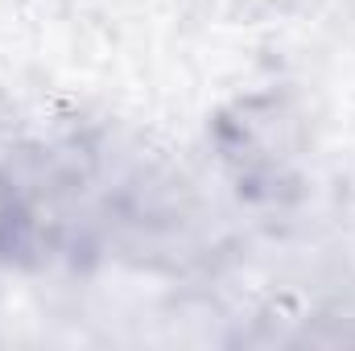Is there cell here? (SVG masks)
I'll use <instances>...</instances> for the list:
<instances>
[{"mask_svg":"<svg viewBox=\"0 0 355 351\" xmlns=\"http://www.w3.org/2000/svg\"><path fill=\"white\" fill-rule=\"evenodd\" d=\"M215 149L240 186H277L302 153V120L281 95L236 99L215 116Z\"/></svg>","mask_w":355,"mask_h":351,"instance_id":"cell-1","label":"cell"},{"mask_svg":"<svg viewBox=\"0 0 355 351\" xmlns=\"http://www.w3.org/2000/svg\"><path fill=\"white\" fill-rule=\"evenodd\" d=\"M21 219H25V211H21V194H17V186H12V178L0 174V252L17 240V232H21Z\"/></svg>","mask_w":355,"mask_h":351,"instance_id":"cell-2","label":"cell"}]
</instances>
